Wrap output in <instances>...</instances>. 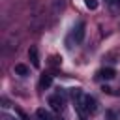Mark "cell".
I'll return each mask as SVG.
<instances>
[{"label":"cell","instance_id":"6da1fadb","mask_svg":"<svg viewBox=\"0 0 120 120\" xmlns=\"http://www.w3.org/2000/svg\"><path fill=\"white\" fill-rule=\"evenodd\" d=\"M71 96H73V101H75V109L79 111V114L82 116H88L96 111V99L90 96V94H84L81 88H73L71 90Z\"/></svg>","mask_w":120,"mask_h":120},{"label":"cell","instance_id":"7a4b0ae2","mask_svg":"<svg viewBox=\"0 0 120 120\" xmlns=\"http://www.w3.org/2000/svg\"><path fill=\"white\" fill-rule=\"evenodd\" d=\"M49 105H51V109H52V111L60 112V111L64 109V98H62L60 94H54V96H51V98H49Z\"/></svg>","mask_w":120,"mask_h":120},{"label":"cell","instance_id":"3957f363","mask_svg":"<svg viewBox=\"0 0 120 120\" xmlns=\"http://www.w3.org/2000/svg\"><path fill=\"white\" fill-rule=\"evenodd\" d=\"M73 38L77 43H81L84 39V22H77V26L73 28Z\"/></svg>","mask_w":120,"mask_h":120},{"label":"cell","instance_id":"277c9868","mask_svg":"<svg viewBox=\"0 0 120 120\" xmlns=\"http://www.w3.org/2000/svg\"><path fill=\"white\" fill-rule=\"evenodd\" d=\"M36 120H54V116L47 109H38L36 111Z\"/></svg>","mask_w":120,"mask_h":120},{"label":"cell","instance_id":"5b68a950","mask_svg":"<svg viewBox=\"0 0 120 120\" xmlns=\"http://www.w3.org/2000/svg\"><path fill=\"white\" fill-rule=\"evenodd\" d=\"M28 58L32 60V66L34 68H39V56H38V49L36 47H30L28 49Z\"/></svg>","mask_w":120,"mask_h":120},{"label":"cell","instance_id":"8992f818","mask_svg":"<svg viewBox=\"0 0 120 120\" xmlns=\"http://www.w3.org/2000/svg\"><path fill=\"white\" fill-rule=\"evenodd\" d=\"M114 75H116V71H114L112 68H103V69L99 71V77H101V79H105V81L114 79Z\"/></svg>","mask_w":120,"mask_h":120},{"label":"cell","instance_id":"52a82bcc","mask_svg":"<svg viewBox=\"0 0 120 120\" xmlns=\"http://www.w3.org/2000/svg\"><path fill=\"white\" fill-rule=\"evenodd\" d=\"M15 73L21 75V77H26V75L30 73V69H28V66H24V64H17V66H15Z\"/></svg>","mask_w":120,"mask_h":120},{"label":"cell","instance_id":"ba28073f","mask_svg":"<svg viewBox=\"0 0 120 120\" xmlns=\"http://www.w3.org/2000/svg\"><path fill=\"white\" fill-rule=\"evenodd\" d=\"M52 84V77L51 75H41V79H39V86L41 88H49Z\"/></svg>","mask_w":120,"mask_h":120},{"label":"cell","instance_id":"9c48e42d","mask_svg":"<svg viewBox=\"0 0 120 120\" xmlns=\"http://www.w3.org/2000/svg\"><path fill=\"white\" fill-rule=\"evenodd\" d=\"M84 6L88 9H98V0H84Z\"/></svg>","mask_w":120,"mask_h":120},{"label":"cell","instance_id":"30bf717a","mask_svg":"<svg viewBox=\"0 0 120 120\" xmlns=\"http://www.w3.org/2000/svg\"><path fill=\"white\" fill-rule=\"evenodd\" d=\"M116 4H120V0H116Z\"/></svg>","mask_w":120,"mask_h":120}]
</instances>
